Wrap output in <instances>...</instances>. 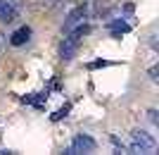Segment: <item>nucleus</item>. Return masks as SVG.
<instances>
[{
  "label": "nucleus",
  "instance_id": "1",
  "mask_svg": "<svg viewBox=\"0 0 159 155\" xmlns=\"http://www.w3.org/2000/svg\"><path fill=\"white\" fill-rule=\"evenodd\" d=\"M128 150H131V153L150 155V153L157 150V138H154L150 131H145V129H135V131H131V136H128Z\"/></svg>",
  "mask_w": 159,
  "mask_h": 155
},
{
  "label": "nucleus",
  "instance_id": "2",
  "mask_svg": "<svg viewBox=\"0 0 159 155\" xmlns=\"http://www.w3.org/2000/svg\"><path fill=\"white\" fill-rule=\"evenodd\" d=\"M86 34H88L86 24H81V27H76L74 31L66 34V38L62 41V46H60V57L62 60H71L74 53H76V48H79V43H81V36H86Z\"/></svg>",
  "mask_w": 159,
  "mask_h": 155
},
{
  "label": "nucleus",
  "instance_id": "3",
  "mask_svg": "<svg viewBox=\"0 0 159 155\" xmlns=\"http://www.w3.org/2000/svg\"><path fill=\"white\" fill-rule=\"evenodd\" d=\"M95 138L88 134H76L71 138V143L66 146V153L69 155H79V153H90V150H95Z\"/></svg>",
  "mask_w": 159,
  "mask_h": 155
},
{
  "label": "nucleus",
  "instance_id": "4",
  "mask_svg": "<svg viewBox=\"0 0 159 155\" xmlns=\"http://www.w3.org/2000/svg\"><path fill=\"white\" fill-rule=\"evenodd\" d=\"M86 19H88V7L86 5L74 7L71 12H69V17H66V22H64V34H69V31H74L76 27H81Z\"/></svg>",
  "mask_w": 159,
  "mask_h": 155
},
{
  "label": "nucleus",
  "instance_id": "5",
  "mask_svg": "<svg viewBox=\"0 0 159 155\" xmlns=\"http://www.w3.org/2000/svg\"><path fill=\"white\" fill-rule=\"evenodd\" d=\"M17 17H19V7L14 5V0H0V22L10 24Z\"/></svg>",
  "mask_w": 159,
  "mask_h": 155
},
{
  "label": "nucleus",
  "instance_id": "6",
  "mask_svg": "<svg viewBox=\"0 0 159 155\" xmlns=\"http://www.w3.org/2000/svg\"><path fill=\"white\" fill-rule=\"evenodd\" d=\"M29 38H31V29H29V27H19V29L12 34L10 43H12V46H24Z\"/></svg>",
  "mask_w": 159,
  "mask_h": 155
},
{
  "label": "nucleus",
  "instance_id": "7",
  "mask_svg": "<svg viewBox=\"0 0 159 155\" xmlns=\"http://www.w3.org/2000/svg\"><path fill=\"white\" fill-rule=\"evenodd\" d=\"M109 31H112V36H121V34H128V31H131V24H126L124 19H116V22H112V27H109Z\"/></svg>",
  "mask_w": 159,
  "mask_h": 155
},
{
  "label": "nucleus",
  "instance_id": "8",
  "mask_svg": "<svg viewBox=\"0 0 159 155\" xmlns=\"http://www.w3.org/2000/svg\"><path fill=\"white\" fill-rule=\"evenodd\" d=\"M69 110H71V105H69V103H66L64 108H60V110H57V112H55L52 117H50V119H52V122H60L62 117H66V115H69Z\"/></svg>",
  "mask_w": 159,
  "mask_h": 155
},
{
  "label": "nucleus",
  "instance_id": "9",
  "mask_svg": "<svg viewBox=\"0 0 159 155\" xmlns=\"http://www.w3.org/2000/svg\"><path fill=\"white\" fill-rule=\"evenodd\" d=\"M105 65H109V62H105V60H100V62H90V65H88V67H90V69H95V67H105Z\"/></svg>",
  "mask_w": 159,
  "mask_h": 155
},
{
  "label": "nucleus",
  "instance_id": "10",
  "mask_svg": "<svg viewBox=\"0 0 159 155\" xmlns=\"http://www.w3.org/2000/svg\"><path fill=\"white\" fill-rule=\"evenodd\" d=\"M40 2H45V5H50V7H55V5H60L62 0H40Z\"/></svg>",
  "mask_w": 159,
  "mask_h": 155
}]
</instances>
